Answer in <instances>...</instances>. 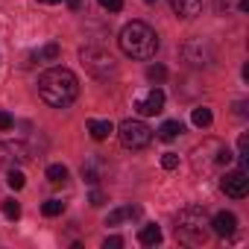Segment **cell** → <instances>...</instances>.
I'll return each mask as SVG.
<instances>
[{
    "instance_id": "1",
    "label": "cell",
    "mask_w": 249,
    "mask_h": 249,
    "mask_svg": "<svg viewBox=\"0 0 249 249\" xmlns=\"http://www.w3.org/2000/svg\"><path fill=\"white\" fill-rule=\"evenodd\" d=\"M79 94V82L68 68H50L38 76V97L53 108H68Z\"/></svg>"
},
{
    "instance_id": "2",
    "label": "cell",
    "mask_w": 249,
    "mask_h": 249,
    "mask_svg": "<svg viewBox=\"0 0 249 249\" xmlns=\"http://www.w3.org/2000/svg\"><path fill=\"white\" fill-rule=\"evenodd\" d=\"M117 44H120L123 56H129V59H153L159 53V36L144 21H132L123 27L117 36Z\"/></svg>"
},
{
    "instance_id": "3",
    "label": "cell",
    "mask_w": 249,
    "mask_h": 249,
    "mask_svg": "<svg viewBox=\"0 0 249 249\" xmlns=\"http://www.w3.org/2000/svg\"><path fill=\"white\" fill-rule=\"evenodd\" d=\"M176 237L188 246H202L211 237V223L205 208L199 205H188L176 214Z\"/></svg>"
},
{
    "instance_id": "4",
    "label": "cell",
    "mask_w": 249,
    "mask_h": 249,
    "mask_svg": "<svg viewBox=\"0 0 249 249\" xmlns=\"http://www.w3.org/2000/svg\"><path fill=\"white\" fill-rule=\"evenodd\" d=\"M229 164H231V150L214 138L194 150V170L196 173H214V170H223Z\"/></svg>"
},
{
    "instance_id": "5",
    "label": "cell",
    "mask_w": 249,
    "mask_h": 249,
    "mask_svg": "<svg viewBox=\"0 0 249 249\" xmlns=\"http://www.w3.org/2000/svg\"><path fill=\"white\" fill-rule=\"evenodd\" d=\"M117 138H120V144L126 150H144L153 141V129L144 120H123L117 126Z\"/></svg>"
},
{
    "instance_id": "6",
    "label": "cell",
    "mask_w": 249,
    "mask_h": 249,
    "mask_svg": "<svg viewBox=\"0 0 249 249\" xmlns=\"http://www.w3.org/2000/svg\"><path fill=\"white\" fill-rule=\"evenodd\" d=\"M79 59H82L85 71H88L91 76H97V79H108V76L114 73V59H111V53L103 50V47H82V50H79Z\"/></svg>"
},
{
    "instance_id": "7",
    "label": "cell",
    "mask_w": 249,
    "mask_h": 249,
    "mask_svg": "<svg viewBox=\"0 0 249 249\" xmlns=\"http://www.w3.org/2000/svg\"><path fill=\"white\" fill-rule=\"evenodd\" d=\"M33 159V150L24 141H0V167L9 170V167H21Z\"/></svg>"
},
{
    "instance_id": "8",
    "label": "cell",
    "mask_w": 249,
    "mask_h": 249,
    "mask_svg": "<svg viewBox=\"0 0 249 249\" xmlns=\"http://www.w3.org/2000/svg\"><path fill=\"white\" fill-rule=\"evenodd\" d=\"M220 188H223V194H226V196H231V199H243V196L249 194V173H246V167L223 173Z\"/></svg>"
},
{
    "instance_id": "9",
    "label": "cell",
    "mask_w": 249,
    "mask_h": 249,
    "mask_svg": "<svg viewBox=\"0 0 249 249\" xmlns=\"http://www.w3.org/2000/svg\"><path fill=\"white\" fill-rule=\"evenodd\" d=\"M135 111L144 114V117L161 114V111H164V91H161V88H150L147 94H141V97L135 100Z\"/></svg>"
},
{
    "instance_id": "10",
    "label": "cell",
    "mask_w": 249,
    "mask_h": 249,
    "mask_svg": "<svg viewBox=\"0 0 249 249\" xmlns=\"http://www.w3.org/2000/svg\"><path fill=\"white\" fill-rule=\"evenodd\" d=\"M208 223H211V231L220 234V237H231V234L237 231V217H234L231 211H217Z\"/></svg>"
},
{
    "instance_id": "11",
    "label": "cell",
    "mask_w": 249,
    "mask_h": 249,
    "mask_svg": "<svg viewBox=\"0 0 249 249\" xmlns=\"http://www.w3.org/2000/svg\"><path fill=\"white\" fill-rule=\"evenodd\" d=\"M170 6H173L176 18H182V21H191V18H196V15H199V9H202V3H199V0H170Z\"/></svg>"
},
{
    "instance_id": "12",
    "label": "cell",
    "mask_w": 249,
    "mask_h": 249,
    "mask_svg": "<svg viewBox=\"0 0 249 249\" xmlns=\"http://www.w3.org/2000/svg\"><path fill=\"white\" fill-rule=\"evenodd\" d=\"M114 132V123L111 120H88V135L94 141H106Z\"/></svg>"
},
{
    "instance_id": "13",
    "label": "cell",
    "mask_w": 249,
    "mask_h": 249,
    "mask_svg": "<svg viewBox=\"0 0 249 249\" xmlns=\"http://www.w3.org/2000/svg\"><path fill=\"white\" fill-rule=\"evenodd\" d=\"M138 243H141V246H159V243H161V229H159L156 223L141 226V231H138Z\"/></svg>"
},
{
    "instance_id": "14",
    "label": "cell",
    "mask_w": 249,
    "mask_h": 249,
    "mask_svg": "<svg viewBox=\"0 0 249 249\" xmlns=\"http://www.w3.org/2000/svg\"><path fill=\"white\" fill-rule=\"evenodd\" d=\"M132 217H138V208L135 205H123V208H114L106 217V226H120L123 220H132Z\"/></svg>"
},
{
    "instance_id": "15",
    "label": "cell",
    "mask_w": 249,
    "mask_h": 249,
    "mask_svg": "<svg viewBox=\"0 0 249 249\" xmlns=\"http://www.w3.org/2000/svg\"><path fill=\"white\" fill-rule=\"evenodd\" d=\"M182 132H185V126H182L179 120H164L161 126H159V138L161 141H176Z\"/></svg>"
},
{
    "instance_id": "16",
    "label": "cell",
    "mask_w": 249,
    "mask_h": 249,
    "mask_svg": "<svg viewBox=\"0 0 249 249\" xmlns=\"http://www.w3.org/2000/svg\"><path fill=\"white\" fill-rule=\"evenodd\" d=\"M191 120H194V126H196V129H208L211 123H214V114H211L208 106H196L194 114H191Z\"/></svg>"
},
{
    "instance_id": "17",
    "label": "cell",
    "mask_w": 249,
    "mask_h": 249,
    "mask_svg": "<svg viewBox=\"0 0 249 249\" xmlns=\"http://www.w3.org/2000/svg\"><path fill=\"white\" fill-rule=\"evenodd\" d=\"M100 173H103V161L94 156V159H88L85 164H82V179L88 182V185H94L97 179H100Z\"/></svg>"
},
{
    "instance_id": "18",
    "label": "cell",
    "mask_w": 249,
    "mask_h": 249,
    "mask_svg": "<svg viewBox=\"0 0 249 249\" xmlns=\"http://www.w3.org/2000/svg\"><path fill=\"white\" fill-rule=\"evenodd\" d=\"M68 176H71V173H68L65 164H50V167H47V179H50V185H65Z\"/></svg>"
},
{
    "instance_id": "19",
    "label": "cell",
    "mask_w": 249,
    "mask_h": 249,
    "mask_svg": "<svg viewBox=\"0 0 249 249\" xmlns=\"http://www.w3.org/2000/svg\"><path fill=\"white\" fill-rule=\"evenodd\" d=\"M6 185H9L12 191H21V188L27 185V179H24V173H21L18 167H9V170H6Z\"/></svg>"
},
{
    "instance_id": "20",
    "label": "cell",
    "mask_w": 249,
    "mask_h": 249,
    "mask_svg": "<svg viewBox=\"0 0 249 249\" xmlns=\"http://www.w3.org/2000/svg\"><path fill=\"white\" fill-rule=\"evenodd\" d=\"M62 211H65V202H62V199H47V202L41 205V214H44V217H59Z\"/></svg>"
},
{
    "instance_id": "21",
    "label": "cell",
    "mask_w": 249,
    "mask_h": 249,
    "mask_svg": "<svg viewBox=\"0 0 249 249\" xmlns=\"http://www.w3.org/2000/svg\"><path fill=\"white\" fill-rule=\"evenodd\" d=\"M164 76H167V68H164V65H150V68H147V79H150V82L159 85V82H164Z\"/></svg>"
},
{
    "instance_id": "22",
    "label": "cell",
    "mask_w": 249,
    "mask_h": 249,
    "mask_svg": "<svg viewBox=\"0 0 249 249\" xmlns=\"http://www.w3.org/2000/svg\"><path fill=\"white\" fill-rule=\"evenodd\" d=\"M3 217H6V220H18V217H21V202L3 199Z\"/></svg>"
},
{
    "instance_id": "23",
    "label": "cell",
    "mask_w": 249,
    "mask_h": 249,
    "mask_svg": "<svg viewBox=\"0 0 249 249\" xmlns=\"http://www.w3.org/2000/svg\"><path fill=\"white\" fill-rule=\"evenodd\" d=\"M38 59H47V62L59 59V44H47L44 50H38Z\"/></svg>"
},
{
    "instance_id": "24",
    "label": "cell",
    "mask_w": 249,
    "mask_h": 249,
    "mask_svg": "<svg viewBox=\"0 0 249 249\" xmlns=\"http://www.w3.org/2000/svg\"><path fill=\"white\" fill-rule=\"evenodd\" d=\"M161 167H164V170H176V167H179V156H176V153H164V156H161Z\"/></svg>"
},
{
    "instance_id": "25",
    "label": "cell",
    "mask_w": 249,
    "mask_h": 249,
    "mask_svg": "<svg viewBox=\"0 0 249 249\" xmlns=\"http://www.w3.org/2000/svg\"><path fill=\"white\" fill-rule=\"evenodd\" d=\"M97 3H100L103 9H108V12H120V9H123V0H97Z\"/></svg>"
},
{
    "instance_id": "26",
    "label": "cell",
    "mask_w": 249,
    "mask_h": 249,
    "mask_svg": "<svg viewBox=\"0 0 249 249\" xmlns=\"http://www.w3.org/2000/svg\"><path fill=\"white\" fill-rule=\"evenodd\" d=\"M12 114H6V111H0V132H6V129H12Z\"/></svg>"
},
{
    "instance_id": "27",
    "label": "cell",
    "mask_w": 249,
    "mask_h": 249,
    "mask_svg": "<svg viewBox=\"0 0 249 249\" xmlns=\"http://www.w3.org/2000/svg\"><path fill=\"white\" fill-rule=\"evenodd\" d=\"M103 246H106V249H120V246H123V237H106Z\"/></svg>"
},
{
    "instance_id": "28",
    "label": "cell",
    "mask_w": 249,
    "mask_h": 249,
    "mask_svg": "<svg viewBox=\"0 0 249 249\" xmlns=\"http://www.w3.org/2000/svg\"><path fill=\"white\" fill-rule=\"evenodd\" d=\"M103 202H106V196L100 191H91V205H103Z\"/></svg>"
},
{
    "instance_id": "29",
    "label": "cell",
    "mask_w": 249,
    "mask_h": 249,
    "mask_svg": "<svg viewBox=\"0 0 249 249\" xmlns=\"http://www.w3.org/2000/svg\"><path fill=\"white\" fill-rule=\"evenodd\" d=\"M229 6H231V0H214V9L217 12H226Z\"/></svg>"
},
{
    "instance_id": "30",
    "label": "cell",
    "mask_w": 249,
    "mask_h": 249,
    "mask_svg": "<svg viewBox=\"0 0 249 249\" xmlns=\"http://www.w3.org/2000/svg\"><path fill=\"white\" fill-rule=\"evenodd\" d=\"M68 6H71V9H79V6H82V0H68Z\"/></svg>"
},
{
    "instance_id": "31",
    "label": "cell",
    "mask_w": 249,
    "mask_h": 249,
    "mask_svg": "<svg viewBox=\"0 0 249 249\" xmlns=\"http://www.w3.org/2000/svg\"><path fill=\"white\" fill-rule=\"evenodd\" d=\"M38 3H44V6H53V3H62V0H38Z\"/></svg>"
},
{
    "instance_id": "32",
    "label": "cell",
    "mask_w": 249,
    "mask_h": 249,
    "mask_svg": "<svg viewBox=\"0 0 249 249\" xmlns=\"http://www.w3.org/2000/svg\"><path fill=\"white\" fill-rule=\"evenodd\" d=\"M144 3H156V0H144Z\"/></svg>"
}]
</instances>
